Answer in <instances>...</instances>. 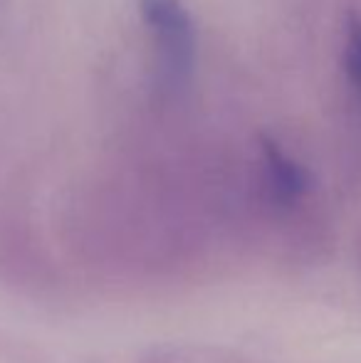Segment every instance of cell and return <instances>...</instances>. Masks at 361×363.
<instances>
[{"label":"cell","instance_id":"obj_1","mask_svg":"<svg viewBox=\"0 0 361 363\" xmlns=\"http://www.w3.org/2000/svg\"><path fill=\"white\" fill-rule=\"evenodd\" d=\"M144 23L154 33L159 69L169 89H183L196 65V28L181 0H139Z\"/></svg>","mask_w":361,"mask_h":363},{"label":"cell","instance_id":"obj_2","mask_svg":"<svg viewBox=\"0 0 361 363\" xmlns=\"http://www.w3.org/2000/svg\"><path fill=\"white\" fill-rule=\"evenodd\" d=\"M262 153H265L267 176H270V186L274 196L284 203H292L297 198H302L309 186L307 171L297 161H292L272 139H262Z\"/></svg>","mask_w":361,"mask_h":363},{"label":"cell","instance_id":"obj_3","mask_svg":"<svg viewBox=\"0 0 361 363\" xmlns=\"http://www.w3.org/2000/svg\"><path fill=\"white\" fill-rule=\"evenodd\" d=\"M344 62L352 84L361 94V18H352L347 28V48H344Z\"/></svg>","mask_w":361,"mask_h":363}]
</instances>
